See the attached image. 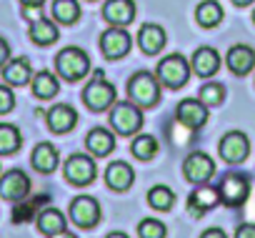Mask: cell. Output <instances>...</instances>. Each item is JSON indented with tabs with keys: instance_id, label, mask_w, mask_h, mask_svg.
<instances>
[{
	"instance_id": "cell-13",
	"label": "cell",
	"mask_w": 255,
	"mask_h": 238,
	"mask_svg": "<svg viewBox=\"0 0 255 238\" xmlns=\"http://www.w3.org/2000/svg\"><path fill=\"white\" fill-rule=\"evenodd\" d=\"M28 193H30V178L23 171L13 168V171H8L3 178H0V196H3V198L23 201Z\"/></svg>"
},
{
	"instance_id": "cell-1",
	"label": "cell",
	"mask_w": 255,
	"mask_h": 238,
	"mask_svg": "<svg viewBox=\"0 0 255 238\" xmlns=\"http://www.w3.org/2000/svg\"><path fill=\"white\" fill-rule=\"evenodd\" d=\"M128 98L138 108H155L160 100V80L148 70L135 73L128 80Z\"/></svg>"
},
{
	"instance_id": "cell-23",
	"label": "cell",
	"mask_w": 255,
	"mask_h": 238,
	"mask_svg": "<svg viewBox=\"0 0 255 238\" xmlns=\"http://www.w3.org/2000/svg\"><path fill=\"white\" fill-rule=\"evenodd\" d=\"M85 146H88V151H90L95 158H100V156H108V153L115 148V138H113V133L105 131V128H93V131L88 133V138H85Z\"/></svg>"
},
{
	"instance_id": "cell-36",
	"label": "cell",
	"mask_w": 255,
	"mask_h": 238,
	"mask_svg": "<svg viewBox=\"0 0 255 238\" xmlns=\"http://www.w3.org/2000/svg\"><path fill=\"white\" fill-rule=\"evenodd\" d=\"M235 238H255V223H243L235 231Z\"/></svg>"
},
{
	"instance_id": "cell-35",
	"label": "cell",
	"mask_w": 255,
	"mask_h": 238,
	"mask_svg": "<svg viewBox=\"0 0 255 238\" xmlns=\"http://www.w3.org/2000/svg\"><path fill=\"white\" fill-rule=\"evenodd\" d=\"M15 105V95L8 85H0V113H10Z\"/></svg>"
},
{
	"instance_id": "cell-12",
	"label": "cell",
	"mask_w": 255,
	"mask_h": 238,
	"mask_svg": "<svg viewBox=\"0 0 255 238\" xmlns=\"http://www.w3.org/2000/svg\"><path fill=\"white\" fill-rule=\"evenodd\" d=\"M70 221L80 228H93L100 221V206L90 196H78L70 203Z\"/></svg>"
},
{
	"instance_id": "cell-42",
	"label": "cell",
	"mask_w": 255,
	"mask_h": 238,
	"mask_svg": "<svg viewBox=\"0 0 255 238\" xmlns=\"http://www.w3.org/2000/svg\"><path fill=\"white\" fill-rule=\"evenodd\" d=\"M233 3H235L238 8H245V5H250V3H253V0H233Z\"/></svg>"
},
{
	"instance_id": "cell-7",
	"label": "cell",
	"mask_w": 255,
	"mask_h": 238,
	"mask_svg": "<svg viewBox=\"0 0 255 238\" xmlns=\"http://www.w3.org/2000/svg\"><path fill=\"white\" fill-rule=\"evenodd\" d=\"M65 178L73 183V186H90L95 178H98V168H95V161L90 156H83V153H75L65 161Z\"/></svg>"
},
{
	"instance_id": "cell-11",
	"label": "cell",
	"mask_w": 255,
	"mask_h": 238,
	"mask_svg": "<svg viewBox=\"0 0 255 238\" xmlns=\"http://www.w3.org/2000/svg\"><path fill=\"white\" fill-rule=\"evenodd\" d=\"M183 173H185V178H188L190 183L203 186V183H208V181L213 178V173H215V163H213V158H210L208 153L195 151V153H190V156L185 158V163H183Z\"/></svg>"
},
{
	"instance_id": "cell-40",
	"label": "cell",
	"mask_w": 255,
	"mask_h": 238,
	"mask_svg": "<svg viewBox=\"0 0 255 238\" xmlns=\"http://www.w3.org/2000/svg\"><path fill=\"white\" fill-rule=\"evenodd\" d=\"M20 3H23V5H38V8H40L45 0H20Z\"/></svg>"
},
{
	"instance_id": "cell-4",
	"label": "cell",
	"mask_w": 255,
	"mask_h": 238,
	"mask_svg": "<svg viewBox=\"0 0 255 238\" xmlns=\"http://www.w3.org/2000/svg\"><path fill=\"white\" fill-rule=\"evenodd\" d=\"M188 78H190V65H188V60L180 53H173V55H168V58L160 60V65H158V80L163 85L178 90V88H183L188 83Z\"/></svg>"
},
{
	"instance_id": "cell-43",
	"label": "cell",
	"mask_w": 255,
	"mask_h": 238,
	"mask_svg": "<svg viewBox=\"0 0 255 238\" xmlns=\"http://www.w3.org/2000/svg\"><path fill=\"white\" fill-rule=\"evenodd\" d=\"M253 20H255V13H253Z\"/></svg>"
},
{
	"instance_id": "cell-25",
	"label": "cell",
	"mask_w": 255,
	"mask_h": 238,
	"mask_svg": "<svg viewBox=\"0 0 255 238\" xmlns=\"http://www.w3.org/2000/svg\"><path fill=\"white\" fill-rule=\"evenodd\" d=\"M58 35H60L58 33V25L50 23V20H45V18H38L30 25V40L38 43V45H50V43L58 40Z\"/></svg>"
},
{
	"instance_id": "cell-31",
	"label": "cell",
	"mask_w": 255,
	"mask_h": 238,
	"mask_svg": "<svg viewBox=\"0 0 255 238\" xmlns=\"http://www.w3.org/2000/svg\"><path fill=\"white\" fill-rule=\"evenodd\" d=\"M130 153L140 161H150L155 153H158V141L153 136H138L133 143H130Z\"/></svg>"
},
{
	"instance_id": "cell-41",
	"label": "cell",
	"mask_w": 255,
	"mask_h": 238,
	"mask_svg": "<svg viewBox=\"0 0 255 238\" xmlns=\"http://www.w3.org/2000/svg\"><path fill=\"white\" fill-rule=\"evenodd\" d=\"M105 238H128V236H125L123 231H113V233H110V236H105Z\"/></svg>"
},
{
	"instance_id": "cell-16",
	"label": "cell",
	"mask_w": 255,
	"mask_h": 238,
	"mask_svg": "<svg viewBox=\"0 0 255 238\" xmlns=\"http://www.w3.org/2000/svg\"><path fill=\"white\" fill-rule=\"evenodd\" d=\"M218 68H220V55H218V50L210 48V45H200V48L193 53V58H190V70H195V75H200V78L215 75Z\"/></svg>"
},
{
	"instance_id": "cell-37",
	"label": "cell",
	"mask_w": 255,
	"mask_h": 238,
	"mask_svg": "<svg viewBox=\"0 0 255 238\" xmlns=\"http://www.w3.org/2000/svg\"><path fill=\"white\" fill-rule=\"evenodd\" d=\"M8 60H10V45H8L3 38H0V68H3Z\"/></svg>"
},
{
	"instance_id": "cell-38",
	"label": "cell",
	"mask_w": 255,
	"mask_h": 238,
	"mask_svg": "<svg viewBox=\"0 0 255 238\" xmlns=\"http://www.w3.org/2000/svg\"><path fill=\"white\" fill-rule=\"evenodd\" d=\"M200 238H228V236H225V231H223V228H208Z\"/></svg>"
},
{
	"instance_id": "cell-17",
	"label": "cell",
	"mask_w": 255,
	"mask_h": 238,
	"mask_svg": "<svg viewBox=\"0 0 255 238\" xmlns=\"http://www.w3.org/2000/svg\"><path fill=\"white\" fill-rule=\"evenodd\" d=\"M75 123H78V113H75V108L68 105V103L53 105V108L48 110V128H50L53 133H68V131L75 128Z\"/></svg>"
},
{
	"instance_id": "cell-20",
	"label": "cell",
	"mask_w": 255,
	"mask_h": 238,
	"mask_svg": "<svg viewBox=\"0 0 255 238\" xmlns=\"http://www.w3.org/2000/svg\"><path fill=\"white\" fill-rule=\"evenodd\" d=\"M138 45L143 48V53L148 55H155L165 48V30L160 25H153V23H145L138 33Z\"/></svg>"
},
{
	"instance_id": "cell-26",
	"label": "cell",
	"mask_w": 255,
	"mask_h": 238,
	"mask_svg": "<svg viewBox=\"0 0 255 238\" xmlns=\"http://www.w3.org/2000/svg\"><path fill=\"white\" fill-rule=\"evenodd\" d=\"M195 18L203 28H215L223 20V8H220L218 0H203L195 10Z\"/></svg>"
},
{
	"instance_id": "cell-22",
	"label": "cell",
	"mask_w": 255,
	"mask_h": 238,
	"mask_svg": "<svg viewBox=\"0 0 255 238\" xmlns=\"http://www.w3.org/2000/svg\"><path fill=\"white\" fill-rule=\"evenodd\" d=\"M58 158L60 156H58V148L53 143H38L33 156H30L35 171H40V173H53L58 168Z\"/></svg>"
},
{
	"instance_id": "cell-34",
	"label": "cell",
	"mask_w": 255,
	"mask_h": 238,
	"mask_svg": "<svg viewBox=\"0 0 255 238\" xmlns=\"http://www.w3.org/2000/svg\"><path fill=\"white\" fill-rule=\"evenodd\" d=\"M43 201H45V198H35V201H28V203H20V206H15V208H13V221H15V223L30 221V218L35 216V208H38Z\"/></svg>"
},
{
	"instance_id": "cell-24",
	"label": "cell",
	"mask_w": 255,
	"mask_h": 238,
	"mask_svg": "<svg viewBox=\"0 0 255 238\" xmlns=\"http://www.w3.org/2000/svg\"><path fill=\"white\" fill-rule=\"evenodd\" d=\"M58 90H60V83H58V78L50 70H40V73L33 75V93H35V98L50 100L53 95H58Z\"/></svg>"
},
{
	"instance_id": "cell-30",
	"label": "cell",
	"mask_w": 255,
	"mask_h": 238,
	"mask_svg": "<svg viewBox=\"0 0 255 238\" xmlns=\"http://www.w3.org/2000/svg\"><path fill=\"white\" fill-rule=\"evenodd\" d=\"M148 203H150V208H155V211H170L173 203H175V193H173L168 186H153V188L148 191Z\"/></svg>"
},
{
	"instance_id": "cell-29",
	"label": "cell",
	"mask_w": 255,
	"mask_h": 238,
	"mask_svg": "<svg viewBox=\"0 0 255 238\" xmlns=\"http://www.w3.org/2000/svg\"><path fill=\"white\" fill-rule=\"evenodd\" d=\"M23 143V136L15 126L10 123H0V156H10L20 148Z\"/></svg>"
},
{
	"instance_id": "cell-18",
	"label": "cell",
	"mask_w": 255,
	"mask_h": 238,
	"mask_svg": "<svg viewBox=\"0 0 255 238\" xmlns=\"http://www.w3.org/2000/svg\"><path fill=\"white\" fill-rule=\"evenodd\" d=\"M228 68L233 75H248L255 68V50L250 45H233L228 50Z\"/></svg>"
},
{
	"instance_id": "cell-2",
	"label": "cell",
	"mask_w": 255,
	"mask_h": 238,
	"mask_svg": "<svg viewBox=\"0 0 255 238\" xmlns=\"http://www.w3.org/2000/svg\"><path fill=\"white\" fill-rule=\"evenodd\" d=\"M55 68H58V73H60L65 80L75 83V80H83V78L90 73V58H88V53H85L83 48L70 45V48H63V50L58 53Z\"/></svg>"
},
{
	"instance_id": "cell-8",
	"label": "cell",
	"mask_w": 255,
	"mask_h": 238,
	"mask_svg": "<svg viewBox=\"0 0 255 238\" xmlns=\"http://www.w3.org/2000/svg\"><path fill=\"white\" fill-rule=\"evenodd\" d=\"M218 193H220V203L238 208V206H243V203L248 201L250 183H248L245 176H240V173H230V176H225V178L220 181Z\"/></svg>"
},
{
	"instance_id": "cell-15",
	"label": "cell",
	"mask_w": 255,
	"mask_h": 238,
	"mask_svg": "<svg viewBox=\"0 0 255 238\" xmlns=\"http://www.w3.org/2000/svg\"><path fill=\"white\" fill-rule=\"evenodd\" d=\"M218 203H220V193H218V188L205 186V183L198 186V188L190 193V198H188V208H190V213H193L195 218L205 216V213L213 211Z\"/></svg>"
},
{
	"instance_id": "cell-33",
	"label": "cell",
	"mask_w": 255,
	"mask_h": 238,
	"mask_svg": "<svg viewBox=\"0 0 255 238\" xmlns=\"http://www.w3.org/2000/svg\"><path fill=\"white\" fill-rule=\"evenodd\" d=\"M138 236L140 238H165V226L155 218H143L138 226Z\"/></svg>"
},
{
	"instance_id": "cell-32",
	"label": "cell",
	"mask_w": 255,
	"mask_h": 238,
	"mask_svg": "<svg viewBox=\"0 0 255 238\" xmlns=\"http://www.w3.org/2000/svg\"><path fill=\"white\" fill-rule=\"evenodd\" d=\"M208 108H218V105H223V100H225V88H223V83H205L203 88H200V95H198Z\"/></svg>"
},
{
	"instance_id": "cell-39",
	"label": "cell",
	"mask_w": 255,
	"mask_h": 238,
	"mask_svg": "<svg viewBox=\"0 0 255 238\" xmlns=\"http://www.w3.org/2000/svg\"><path fill=\"white\" fill-rule=\"evenodd\" d=\"M48 238H78V236L70 233V231H58V233H53V236H48Z\"/></svg>"
},
{
	"instance_id": "cell-28",
	"label": "cell",
	"mask_w": 255,
	"mask_h": 238,
	"mask_svg": "<svg viewBox=\"0 0 255 238\" xmlns=\"http://www.w3.org/2000/svg\"><path fill=\"white\" fill-rule=\"evenodd\" d=\"M53 18L63 25H70L80 18V3L78 0H55L53 3Z\"/></svg>"
},
{
	"instance_id": "cell-27",
	"label": "cell",
	"mask_w": 255,
	"mask_h": 238,
	"mask_svg": "<svg viewBox=\"0 0 255 238\" xmlns=\"http://www.w3.org/2000/svg\"><path fill=\"white\" fill-rule=\"evenodd\" d=\"M38 228L45 233V236H53L58 231H65V216L58 211V208H43L38 213Z\"/></svg>"
},
{
	"instance_id": "cell-14",
	"label": "cell",
	"mask_w": 255,
	"mask_h": 238,
	"mask_svg": "<svg viewBox=\"0 0 255 238\" xmlns=\"http://www.w3.org/2000/svg\"><path fill=\"white\" fill-rule=\"evenodd\" d=\"M103 18L110 23V25H130L133 18H135V3L133 0H108L103 5Z\"/></svg>"
},
{
	"instance_id": "cell-3",
	"label": "cell",
	"mask_w": 255,
	"mask_h": 238,
	"mask_svg": "<svg viewBox=\"0 0 255 238\" xmlns=\"http://www.w3.org/2000/svg\"><path fill=\"white\" fill-rule=\"evenodd\" d=\"M110 126L120 136H133L143 128V113L135 103H115L110 110Z\"/></svg>"
},
{
	"instance_id": "cell-21",
	"label": "cell",
	"mask_w": 255,
	"mask_h": 238,
	"mask_svg": "<svg viewBox=\"0 0 255 238\" xmlns=\"http://www.w3.org/2000/svg\"><path fill=\"white\" fill-rule=\"evenodd\" d=\"M3 78L8 85H25L33 78V68L28 58H13L3 65Z\"/></svg>"
},
{
	"instance_id": "cell-6",
	"label": "cell",
	"mask_w": 255,
	"mask_h": 238,
	"mask_svg": "<svg viewBox=\"0 0 255 238\" xmlns=\"http://www.w3.org/2000/svg\"><path fill=\"white\" fill-rule=\"evenodd\" d=\"M218 151H220V158H223L225 163L238 166V163H243V161L248 158V153H250V141H248L245 133L230 131V133H225V136L220 138Z\"/></svg>"
},
{
	"instance_id": "cell-5",
	"label": "cell",
	"mask_w": 255,
	"mask_h": 238,
	"mask_svg": "<svg viewBox=\"0 0 255 238\" xmlns=\"http://www.w3.org/2000/svg\"><path fill=\"white\" fill-rule=\"evenodd\" d=\"M83 100L95 113H100V110H105V108H110L115 103V85L103 80V70H95V78L83 90Z\"/></svg>"
},
{
	"instance_id": "cell-10",
	"label": "cell",
	"mask_w": 255,
	"mask_h": 238,
	"mask_svg": "<svg viewBox=\"0 0 255 238\" xmlns=\"http://www.w3.org/2000/svg\"><path fill=\"white\" fill-rule=\"evenodd\" d=\"M175 118H178V123L183 126V128H188V131H198V128H203L205 126V121H208V105L198 98H185V100H180V105H178V110H175Z\"/></svg>"
},
{
	"instance_id": "cell-19",
	"label": "cell",
	"mask_w": 255,
	"mask_h": 238,
	"mask_svg": "<svg viewBox=\"0 0 255 238\" xmlns=\"http://www.w3.org/2000/svg\"><path fill=\"white\" fill-rule=\"evenodd\" d=\"M105 181H108V186L113 191H128V188L133 186V181H135V171L128 166L125 161H115V163L108 166Z\"/></svg>"
},
{
	"instance_id": "cell-9",
	"label": "cell",
	"mask_w": 255,
	"mask_h": 238,
	"mask_svg": "<svg viewBox=\"0 0 255 238\" xmlns=\"http://www.w3.org/2000/svg\"><path fill=\"white\" fill-rule=\"evenodd\" d=\"M130 35H128L125 28H108L103 35H100V50L108 60H118V58H125L128 53H130Z\"/></svg>"
}]
</instances>
